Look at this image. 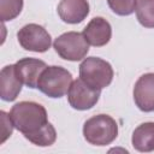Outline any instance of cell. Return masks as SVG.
<instances>
[{"label": "cell", "mask_w": 154, "mask_h": 154, "mask_svg": "<svg viewBox=\"0 0 154 154\" xmlns=\"http://www.w3.org/2000/svg\"><path fill=\"white\" fill-rule=\"evenodd\" d=\"M10 118L14 128L25 138L42 130L49 122L46 108L34 101H20L12 106Z\"/></svg>", "instance_id": "obj_1"}, {"label": "cell", "mask_w": 154, "mask_h": 154, "mask_svg": "<svg viewBox=\"0 0 154 154\" xmlns=\"http://www.w3.org/2000/svg\"><path fill=\"white\" fill-rule=\"evenodd\" d=\"M83 136L93 146L102 147L111 144L118 136V124L108 114H96L85 120Z\"/></svg>", "instance_id": "obj_2"}, {"label": "cell", "mask_w": 154, "mask_h": 154, "mask_svg": "<svg viewBox=\"0 0 154 154\" xmlns=\"http://www.w3.org/2000/svg\"><path fill=\"white\" fill-rule=\"evenodd\" d=\"M113 76L111 64L99 57L85 58L79 65V78L96 90L108 87L113 81Z\"/></svg>", "instance_id": "obj_3"}, {"label": "cell", "mask_w": 154, "mask_h": 154, "mask_svg": "<svg viewBox=\"0 0 154 154\" xmlns=\"http://www.w3.org/2000/svg\"><path fill=\"white\" fill-rule=\"evenodd\" d=\"M72 83V75L70 71L61 66L52 65L47 66L37 82V88L45 95L59 99L67 94L69 88Z\"/></svg>", "instance_id": "obj_4"}, {"label": "cell", "mask_w": 154, "mask_h": 154, "mask_svg": "<svg viewBox=\"0 0 154 154\" xmlns=\"http://www.w3.org/2000/svg\"><path fill=\"white\" fill-rule=\"evenodd\" d=\"M57 54L69 61H79L84 59L89 52V43L83 32L67 31L58 36L53 42Z\"/></svg>", "instance_id": "obj_5"}, {"label": "cell", "mask_w": 154, "mask_h": 154, "mask_svg": "<svg viewBox=\"0 0 154 154\" xmlns=\"http://www.w3.org/2000/svg\"><path fill=\"white\" fill-rule=\"evenodd\" d=\"M17 38L22 48L30 52L43 53L51 48L52 37L48 31L38 24L30 23L24 25L17 32Z\"/></svg>", "instance_id": "obj_6"}, {"label": "cell", "mask_w": 154, "mask_h": 154, "mask_svg": "<svg viewBox=\"0 0 154 154\" xmlns=\"http://www.w3.org/2000/svg\"><path fill=\"white\" fill-rule=\"evenodd\" d=\"M100 94L101 90L93 89L81 78H77L72 81L69 88L67 100L72 108L77 111H87L93 108L97 103L100 99Z\"/></svg>", "instance_id": "obj_7"}, {"label": "cell", "mask_w": 154, "mask_h": 154, "mask_svg": "<svg viewBox=\"0 0 154 154\" xmlns=\"http://www.w3.org/2000/svg\"><path fill=\"white\" fill-rule=\"evenodd\" d=\"M134 101L142 112H154V73L142 75L134 87Z\"/></svg>", "instance_id": "obj_8"}, {"label": "cell", "mask_w": 154, "mask_h": 154, "mask_svg": "<svg viewBox=\"0 0 154 154\" xmlns=\"http://www.w3.org/2000/svg\"><path fill=\"white\" fill-rule=\"evenodd\" d=\"M46 67L47 65L43 60L35 58H23L14 64L18 78L28 88H37L38 78Z\"/></svg>", "instance_id": "obj_9"}, {"label": "cell", "mask_w": 154, "mask_h": 154, "mask_svg": "<svg viewBox=\"0 0 154 154\" xmlns=\"http://www.w3.org/2000/svg\"><path fill=\"white\" fill-rule=\"evenodd\" d=\"M87 42L94 47L106 46L112 36L111 24L102 17H94L83 29Z\"/></svg>", "instance_id": "obj_10"}, {"label": "cell", "mask_w": 154, "mask_h": 154, "mask_svg": "<svg viewBox=\"0 0 154 154\" xmlns=\"http://www.w3.org/2000/svg\"><path fill=\"white\" fill-rule=\"evenodd\" d=\"M57 11L63 22L78 24L89 14V2L88 0H60Z\"/></svg>", "instance_id": "obj_11"}, {"label": "cell", "mask_w": 154, "mask_h": 154, "mask_svg": "<svg viewBox=\"0 0 154 154\" xmlns=\"http://www.w3.org/2000/svg\"><path fill=\"white\" fill-rule=\"evenodd\" d=\"M22 81L18 78L13 65L2 67L0 72V97L4 101H14L22 90Z\"/></svg>", "instance_id": "obj_12"}, {"label": "cell", "mask_w": 154, "mask_h": 154, "mask_svg": "<svg viewBox=\"0 0 154 154\" xmlns=\"http://www.w3.org/2000/svg\"><path fill=\"white\" fill-rule=\"evenodd\" d=\"M132 147L141 153H149L154 150V123L147 122L138 125L131 137Z\"/></svg>", "instance_id": "obj_13"}, {"label": "cell", "mask_w": 154, "mask_h": 154, "mask_svg": "<svg viewBox=\"0 0 154 154\" xmlns=\"http://www.w3.org/2000/svg\"><path fill=\"white\" fill-rule=\"evenodd\" d=\"M136 17L144 28H154V0H138Z\"/></svg>", "instance_id": "obj_14"}, {"label": "cell", "mask_w": 154, "mask_h": 154, "mask_svg": "<svg viewBox=\"0 0 154 154\" xmlns=\"http://www.w3.org/2000/svg\"><path fill=\"white\" fill-rule=\"evenodd\" d=\"M29 142L38 146V147H48L52 146L55 140H57V131L54 129V126L48 123L42 130H40L38 132H36L35 135L30 136L29 138H26Z\"/></svg>", "instance_id": "obj_15"}, {"label": "cell", "mask_w": 154, "mask_h": 154, "mask_svg": "<svg viewBox=\"0 0 154 154\" xmlns=\"http://www.w3.org/2000/svg\"><path fill=\"white\" fill-rule=\"evenodd\" d=\"M23 8V0H0V19L8 22L14 19Z\"/></svg>", "instance_id": "obj_16"}, {"label": "cell", "mask_w": 154, "mask_h": 154, "mask_svg": "<svg viewBox=\"0 0 154 154\" xmlns=\"http://www.w3.org/2000/svg\"><path fill=\"white\" fill-rule=\"evenodd\" d=\"M109 8L118 16H130L136 11L138 0H107Z\"/></svg>", "instance_id": "obj_17"}, {"label": "cell", "mask_w": 154, "mask_h": 154, "mask_svg": "<svg viewBox=\"0 0 154 154\" xmlns=\"http://www.w3.org/2000/svg\"><path fill=\"white\" fill-rule=\"evenodd\" d=\"M0 117H1V123H2V138H1V143H4L8 136L12 135V130L14 128L11 118H10V114H7L6 112L1 111L0 112Z\"/></svg>", "instance_id": "obj_18"}]
</instances>
